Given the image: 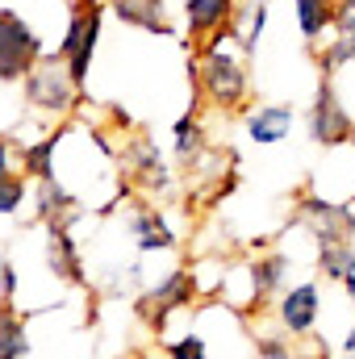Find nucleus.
<instances>
[{
    "label": "nucleus",
    "mask_w": 355,
    "mask_h": 359,
    "mask_svg": "<svg viewBox=\"0 0 355 359\" xmlns=\"http://www.w3.org/2000/svg\"><path fill=\"white\" fill-rule=\"evenodd\" d=\"M305 126H309V138L318 147H343V142L355 138V121H351V113L339 104V96L330 88V76H322V84L314 92V104H309Z\"/></svg>",
    "instance_id": "nucleus-5"
},
{
    "label": "nucleus",
    "mask_w": 355,
    "mask_h": 359,
    "mask_svg": "<svg viewBox=\"0 0 355 359\" xmlns=\"http://www.w3.org/2000/svg\"><path fill=\"white\" fill-rule=\"evenodd\" d=\"M134 238H138L142 251H172L176 247V234H172V226H168V217L159 209L134 213Z\"/></svg>",
    "instance_id": "nucleus-15"
},
{
    "label": "nucleus",
    "mask_w": 355,
    "mask_h": 359,
    "mask_svg": "<svg viewBox=\"0 0 355 359\" xmlns=\"http://www.w3.org/2000/svg\"><path fill=\"white\" fill-rule=\"evenodd\" d=\"M255 355H264V359H288V355H293V347H284L280 339H255Z\"/></svg>",
    "instance_id": "nucleus-26"
},
{
    "label": "nucleus",
    "mask_w": 355,
    "mask_h": 359,
    "mask_svg": "<svg viewBox=\"0 0 355 359\" xmlns=\"http://www.w3.org/2000/svg\"><path fill=\"white\" fill-rule=\"evenodd\" d=\"M343 355H355V330L347 334V343H343Z\"/></svg>",
    "instance_id": "nucleus-29"
},
{
    "label": "nucleus",
    "mask_w": 355,
    "mask_h": 359,
    "mask_svg": "<svg viewBox=\"0 0 355 359\" xmlns=\"http://www.w3.org/2000/svg\"><path fill=\"white\" fill-rule=\"evenodd\" d=\"M335 8H339V0H293L297 25H301V34H305L309 42L322 38V34L335 25Z\"/></svg>",
    "instance_id": "nucleus-19"
},
{
    "label": "nucleus",
    "mask_w": 355,
    "mask_h": 359,
    "mask_svg": "<svg viewBox=\"0 0 355 359\" xmlns=\"http://www.w3.org/2000/svg\"><path fill=\"white\" fill-rule=\"evenodd\" d=\"M343 63H355V34H339V42H330V50L322 55V76H330Z\"/></svg>",
    "instance_id": "nucleus-22"
},
{
    "label": "nucleus",
    "mask_w": 355,
    "mask_h": 359,
    "mask_svg": "<svg viewBox=\"0 0 355 359\" xmlns=\"http://www.w3.org/2000/svg\"><path fill=\"white\" fill-rule=\"evenodd\" d=\"M297 217L309 226V234L318 243H351L355 238V213L343 205H330L322 196H301L297 201Z\"/></svg>",
    "instance_id": "nucleus-6"
},
{
    "label": "nucleus",
    "mask_w": 355,
    "mask_h": 359,
    "mask_svg": "<svg viewBox=\"0 0 355 359\" xmlns=\"http://www.w3.org/2000/svg\"><path fill=\"white\" fill-rule=\"evenodd\" d=\"M318 264H322V276L326 280H335L347 292H355V247L351 243H322Z\"/></svg>",
    "instance_id": "nucleus-17"
},
{
    "label": "nucleus",
    "mask_w": 355,
    "mask_h": 359,
    "mask_svg": "<svg viewBox=\"0 0 355 359\" xmlns=\"http://www.w3.org/2000/svg\"><path fill=\"white\" fill-rule=\"evenodd\" d=\"M25 355H29L25 322L8 301H0V359H25Z\"/></svg>",
    "instance_id": "nucleus-18"
},
{
    "label": "nucleus",
    "mask_w": 355,
    "mask_h": 359,
    "mask_svg": "<svg viewBox=\"0 0 355 359\" xmlns=\"http://www.w3.org/2000/svg\"><path fill=\"white\" fill-rule=\"evenodd\" d=\"M34 205H38V222H42V226H72V222L80 217L76 196H72L55 176L38 180V196H34Z\"/></svg>",
    "instance_id": "nucleus-10"
},
{
    "label": "nucleus",
    "mask_w": 355,
    "mask_h": 359,
    "mask_svg": "<svg viewBox=\"0 0 355 359\" xmlns=\"http://www.w3.org/2000/svg\"><path fill=\"white\" fill-rule=\"evenodd\" d=\"M192 292H196V280H192L188 271H172V276H163V284H159L151 297L138 301V318H142L151 330H163V326H168V313L184 309V305L192 301Z\"/></svg>",
    "instance_id": "nucleus-7"
},
{
    "label": "nucleus",
    "mask_w": 355,
    "mask_h": 359,
    "mask_svg": "<svg viewBox=\"0 0 355 359\" xmlns=\"http://www.w3.org/2000/svg\"><path fill=\"white\" fill-rule=\"evenodd\" d=\"M318 309H322V301H318V284H297V288H288V292L280 297L276 318H280V326H284L293 339H301V334L314 330Z\"/></svg>",
    "instance_id": "nucleus-9"
},
{
    "label": "nucleus",
    "mask_w": 355,
    "mask_h": 359,
    "mask_svg": "<svg viewBox=\"0 0 355 359\" xmlns=\"http://www.w3.org/2000/svg\"><path fill=\"white\" fill-rule=\"evenodd\" d=\"M284 271H288V259H284L280 251L260 255V259L251 264V305H255V309H260V305H267V297H272V292H280Z\"/></svg>",
    "instance_id": "nucleus-14"
},
{
    "label": "nucleus",
    "mask_w": 355,
    "mask_h": 359,
    "mask_svg": "<svg viewBox=\"0 0 355 359\" xmlns=\"http://www.w3.org/2000/svg\"><path fill=\"white\" fill-rule=\"evenodd\" d=\"M46 264L59 280L67 284H84V264H80V251L72 243V226H46Z\"/></svg>",
    "instance_id": "nucleus-11"
},
{
    "label": "nucleus",
    "mask_w": 355,
    "mask_h": 359,
    "mask_svg": "<svg viewBox=\"0 0 355 359\" xmlns=\"http://www.w3.org/2000/svg\"><path fill=\"white\" fill-rule=\"evenodd\" d=\"M38 59H42L38 34L25 25V17H17L13 8H0V84L25 80Z\"/></svg>",
    "instance_id": "nucleus-3"
},
{
    "label": "nucleus",
    "mask_w": 355,
    "mask_h": 359,
    "mask_svg": "<svg viewBox=\"0 0 355 359\" xmlns=\"http://www.w3.org/2000/svg\"><path fill=\"white\" fill-rule=\"evenodd\" d=\"M76 96H80V84H76L67 59H59V55H42L34 63V72L25 76V100L46 117H67L76 109Z\"/></svg>",
    "instance_id": "nucleus-1"
},
{
    "label": "nucleus",
    "mask_w": 355,
    "mask_h": 359,
    "mask_svg": "<svg viewBox=\"0 0 355 359\" xmlns=\"http://www.w3.org/2000/svg\"><path fill=\"white\" fill-rule=\"evenodd\" d=\"M113 13L126 25H138V29H151V34H168L163 0H113Z\"/></svg>",
    "instance_id": "nucleus-16"
},
{
    "label": "nucleus",
    "mask_w": 355,
    "mask_h": 359,
    "mask_svg": "<svg viewBox=\"0 0 355 359\" xmlns=\"http://www.w3.org/2000/svg\"><path fill=\"white\" fill-rule=\"evenodd\" d=\"M335 29H339V34H355V0H339V8H335Z\"/></svg>",
    "instance_id": "nucleus-25"
},
{
    "label": "nucleus",
    "mask_w": 355,
    "mask_h": 359,
    "mask_svg": "<svg viewBox=\"0 0 355 359\" xmlns=\"http://www.w3.org/2000/svg\"><path fill=\"white\" fill-rule=\"evenodd\" d=\"M163 351H168L172 359H201L209 347H205V339H201V334H188V339H180V343H168Z\"/></svg>",
    "instance_id": "nucleus-24"
},
{
    "label": "nucleus",
    "mask_w": 355,
    "mask_h": 359,
    "mask_svg": "<svg viewBox=\"0 0 355 359\" xmlns=\"http://www.w3.org/2000/svg\"><path fill=\"white\" fill-rule=\"evenodd\" d=\"M239 0H188L184 4V21H188V34L192 38H209L217 34L222 25H230Z\"/></svg>",
    "instance_id": "nucleus-12"
},
{
    "label": "nucleus",
    "mask_w": 355,
    "mask_h": 359,
    "mask_svg": "<svg viewBox=\"0 0 355 359\" xmlns=\"http://www.w3.org/2000/svg\"><path fill=\"white\" fill-rule=\"evenodd\" d=\"M288 130H293V109H288V104H260V109L247 117V134H251V142H260V147L284 142Z\"/></svg>",
    "instance_id": "nucleus-13"
},
{
    "label": "nucleus",
    "mask_w": 355,
    "mask_h": 359,
    "mask_svg": "<svg viewBox=\"0 0 355 359\" xmlns=\"http://www.w3.org/2000/svg\"><path fill=\"white\" fill-rule=\"evenodd\" d=\"M21 201H25V180L13 176V172L0 176V213H17Z\"/></svg>",
    "instance_id": "nucleus-23"
},
{
    "label": "nucleus",
    "mask_w": 355,
    "mask_h": 359,
    "mask_svg": "<svg viewBox=\"0 0 355 359\" xmlns=\"http://www.w3.org/2000/svg\"><path fill=\"white\" fill-rule=\"evenodd\" d=\"M201 147H205V130H201L196 113H184L176 121V155L184 163H192V159L201 155Z\"/></svg>",
    "instance_id": "nucleus-21"
},
{
    "label": "nucleus",
    "mask_w": 355,
    "mask_h": 359,
    "mask_svg": "<svg viewBox=\"0 0 355 359\" xmlns=\"http://www.w3.org/2000/svg\"><path fill=\"white\" fill-rule=\"evenodd\" d=\"M13 292H17V271L8 259H0V301H13Z\"/></svg>",
    "instance_id": "nucleus-27"
},
{
    "label": "nucleus",
    "mask_w": 355,
    "mask_h": 359,
    "mask_svg": "<svg viewBox=\"0 0 355 359\" xmlns=\"http://www.w3.org/2000/svg\"><path fill=\"white\" fill-rule=\"evenodd\" d=\"M121 159H126V172L138 188H147V192H168L172 188V172H168V163H163V155H159V147L151 138L126 142Z\"/></svg>",
    "instance_id": "nucleus-8"
},
{
    "label": "nucleus",
    "mask_w": 355,
    "mask_h": 359,
    "mask_svg": "<svg viewBox=\"0 0 355 359\" xmlns=\"http://www.w3.org/2000/svg\"><path fill=\"white\" fill-rule=\"evenodd\" d=\"M8 163H13V147L8 138H0V176H8Z\"/></svg>",
    "instance_id": "nucleus-28"
},
{
    "label": "nucleus",
    "mask_w": 355,
    "mask_h": 359,
    "mask_svg": "<svg viewBox=\"0 0 355 359\" xmlns=\"http://www.w3.org/2000/svg\"><path fill=\"white\" fill-rule=\"evenodd\" d=\"M55 151H59V134H51L42 142H29L21 151V172L34 180H51L55 176Z\"/></svg>",
    "instance_id": "nucleus-20"
},
{
    "label": "nucleus",
    "mask_w": 355,
    "mask_h": 359,
    "mask_svg": "<svg viewBox=\"0 0 355 359\" xmlns=\"http://www.w3.org/2000/svg\"><path fill=\"white\" fill-rule=\"evenodd\" d=\"M100 21H105L100 0H76L72 17H67V29H63V42H59V55L67 59V67H72L80 88L88 84L92 55H96V42H100Z\"/></svg>",
    "instance_id": "nucleus-2"
},
{
    "label": "nucleus",
    "mask_w": 355,
    "mask_h": 359,
    "mask_svg": "<svg viewBox=\"0 0 355 359\" xmlns=\"http://www.w3.org/2000/svg\"><path fill=\"white\" fill-rule=\"evenodd\" d=\"M196 80H201V92L213 109H239L247 96V67L230 50H217V46L205 50Z\"/></svg>",
    "instance_id": "nucleus-4"
}]
</instances>
